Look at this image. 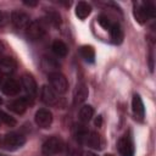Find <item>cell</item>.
I'll use <instances>...</instances> for the list:
<instances>
[{"label":"cell","mask_w":156,"mask_h":156,"mask_svg":"<svg viewBox=\"0 0 156 156\" xmlns=\"http://www.w3.org/2000/svg\"><path fill=\"white\" fill-rule=\"evenodd\" d=\"M46 20L49 23H51L54 27H58L61 23V16L56 11H49L46 13Z\"/></svg>","instance_id":"cell-25"},{"label":"cell","mask_w":156,"mask_h":156,"mask_svg":"<svg viewBox=\"0 0 156 156\" xmlns=\"http://www.w3.org/2000/svg\"><path fill=\"white\" fill-rule=\"evenodd\" d=\"M51 49H52V51H54L57 56H60V57H65V56L67 55V52H68L67 45H66L63 41H61V40H55V41L52 43V45H51Z\"/></svg>","instance_id":"cell-23"},{"label":"cell","mask_w":156,"mask_h":156,"mask_svg":"<svg viewBox=\"0 0 156 156\" xmlns=\"http://www.w3.org/2000/svg\"><path fill=\"white\" fill-rule=\"evenodd\" d=\"M79 54L84 58V61H87L89 63H93L95 61V50L90 45H83V46H80Z\"/></svg>","instance_id":"cell-20"},{"label":"cell","mask_w":156,"mask_h":156,"mask_svg":"<svg viewBox=\"0 0 156 156\" xmlns=\"http://www.w3.org/2000/svg\"><path fill=\"white\" fill-rule=\"evenodd\" d=\"M98 22H99V24H100L102 28H105V29H110L111 26H112V23H113V22H111V20H110L106 15H100V16L98 17Z\"/></svg>","instance_id":"cell-26"},{"label":"cell","mask_w":156,"mask_h":156,"mask_svg":"<svg viewBox=\"0 0 156 156\" xmlns=\"http://www.w3.org/2000/svg\"><path fill=\"white\" fill-rule=\"evenodd\" d=\"M7 126V127H13L16 126V119L13 117H11L10 115H7L6 112L0 110V126Z\"/></svg>","instance_id":"cell-24"},{"label":"cell","mask_w":156,"mask_h":156,"mask_svg":"<svg viewBox=\"0 0 156 156\" xmlns=\"http://www.w3.org/2000/svg\"><path fill=\"white\" fill-rule=\"evenodd\" d=\"M23 4L24 5H27V6H37L38 5V1H23Z\"/></svg>","instance_id":"cell-29"},{"label":"cell","mask_w":156,"mask_h":156,"mask_svg":"<svg viewBox=\"0 0 156 156\" xmlns=\"http://www.w3.org/2000/svg\"><path fill=\"white\" fill-rule=\"evenodd\" d=\"M30 104H32V98L30 96H23V98H20V99H16V100L9 102L7 107L12 112H15L17 115H22V113H24V111L27 110V107Z\"/></svg>","instance_id":"cell-8"},{"label":"cell","mask_w":156,"mask_h":156,"mask_svg":"<svg viewBox=\"0 0 156 156\" xmlns=\"http://www.w3.org/2000/svg\"><path fill=\"white\" fill-rule=\"evenodd\" d=\"M89 134V130L83 126V124H77L74 126V129H73V135L76 138V140L80 144H85V140H87V136Z\"/></svg>","instance_id":"cell-19"},{"label":"cell","mask_w":156,"mask_h":156,"mask_svg":"<svg viewBox=\"0 0 156 156\" xmlns=\"http://www.w3.org/2000/svg\"><path fill=\"white\" fill-rule=\"evenodd\" d=\"M58 67H60V65H58V62L55 58H52L50 56H44L41 58V68L45 72H48L49 74L54 73V72H58L57 71Z\"/></svg>","instance_id":"cell-16"},{"label":"cell","mask_w":156,"mask_h":156,"mask_svg":"<svg viewBox=\"0 0 156 156\" xmlns=\"http://www.w3.org/2000/svg\"><path fill=\"white\" fill-rule=\"evenodd\" d=\"M35 123L40 128H49L52 123V113L46 108H40L35 112Z\"/></svg>","instance_id":"cell-10"},{"label":"cell","mask_w":156,"mask_h":156,"mask_svg":"<svg viewBox=\"0 0 156 156\" xmlns=\"http://www.w3.org/2000/svg\"><path fill=\"white\" fill-rule=\"evenodd\" d=\"M88 156H98V155H95V154H91V152H89V154H88Z\"/></svg>","instance_id":"cell-32"},{"label":"cell","mask_w":156,"mask_h":156,"mask_svg":"<svg viewBox=\"0 0 156 156\" xmlns=\"http://www.w3.org/2000/svg\"><path fill=\"white\" fill-rule=\"evenodd\" d=\"M21 87L26 91V94L28 96H30V98H33L37 94V82L28 73L22 76V78H21Z\"/></svg>","instance_id":"cell-11"},{"label":"cell","mask_w":156,"mask_h":156,"mask_svg":"<svg viewBox=\"0 0 156 156\" xmlns=\"http://www.w3.org/2000/svg\"><path fill=\"white\" fill-rule=\"evenodd\" d=\"M1 80H2V76L0 74V84H1Z\"/></svg>","instance_id":"cell-33"},{"label":"cell","mask_w":156,"mask_h":156,"mask_svg":"<svg viewBox=\"0 0 156 156\" xmlns=\"http://www.w3.org/2000/svg\"><path fill=\"white\" fill-rule=\"evenodd\" d=\"M85 144L93 149H101V138L96 132H89Z\"/></svg>","instance_id":"cell-21"},{"label":"cell","mask_w":156,"mask_h":156,"mask_svg":"<svg viewBox=\"0 0 156 156\" xmlns=\"http://www.w3.org/2000/svg\"><path fill=\"white\" fill-rule=\"evenodd\" d=\"M1 104H2V99L0 98V105H1Z\"/></svg>","instance_id":"cell-35"},{"label":"cell","mask_w":156,"mask_h":156,"mask_svg":"<svg viewBox=\"0 0 156 156\" xmlns=\"http://www.w3.org/2000/svg\"><path fill=\"white\" fill-rule=\"evenodd\" d=\"M94 116V108L90 105H84L79 110V119L83 123H88Z\"/></svg>","instance_id":"cell-22"},{"label":"cell","mask_w":156,"mask_h":156,"mask_svg":"<svg viewBox=\"0 0 156 156\" xmlns=\"http://www.w3.org/2000/svg\"><path fill=\"white\" fill-rule=\"evenodd\" d=\"M2 52H4V45H2V43L0 41V58H1V55H2Z\"/></svg>","instance_id":"cell-31"},{"label":"cell","mask_w":156,"mask_h":156,"mask_svg":"<svg viewBox=\"0 0 156 156\" xmlns=\"http://www.w3.org/2000/svg\"><path fill=\"white\" fill-rule=\"evenodd\" d=\"M117 149L121 156H134V144L129 134H124L117 143Z\"/></svg>","instance_id":"cell-6"},{"label":"cell","mask_w":156,"mask_h":156,"mask_svg":"<svg viewBox=\"0 0 156 156\" xmlns=\"http://www.w3.org/2000/svg\"><path fill=\"white\" fill-rule=\"evenodd\" d=\"M49 83L50 87L57 93V94H65L68 89V82L67 78L60 73V72H54L49 74Z\"/></svg>","instance_id":"cell-3"},{"label":"cell","mask_w":156,"mask_h":156,"mask_svg":"<svg viewBox=\"0 0 156 156\" xmlns=\"http://www.w3.org/2000/svg\"><path fill=\"white\" fill-rule=\"evenodd\" d=\"M65 147V144L62 141L61 138L58 136H51L49 139H46L43 144V152L48 156L50 155H55V154H58L63 150Z\"/></svg>","instance_id":"cell-4"},{"label":"cell","mask_w":156,"mask_h":156,"mask_svg":"<svg viewBox=\"0 0 156 156\" xmlns=\"http://www.w3.org/2000/svg\"><path fill=\"white\" fill-rule=\"evenodd\" d=\"M7 22H9V16H7V13L0 10V27L6 26Z\"/></svg>","instance_id":"cell-27"},{"label":"cell","mask_w":156,"mask_h":156,"mask_svg":"<svg viewBox=\"0 0 156 156\" xmlns=\"http://www.w3.org/2000/svg\"><path fill=\"white\" fill-rule=\"evenodd\" d=\"M67 156H80V151L74 146H69L67 151Z\"/></svg>","instance_id":"cell-28"},{"label":"cell","mask_w":156,"mask_h":156,"mask_svg":"<svg viewBox=\"0 0 156 156\" xmlns=\"http://www.w3.org/2000/svg\"><path fill=\"white\" fill-rule=\"evenodd\" d=\"M11 22L18 30H27L30 24V17L22 11H13L11 13Z\"/></svg>","instance_id":"cell-7"},{"label":"cell","mask_w":156,"mask_h":156,"mask_svg":"<svg viewBox=\"0 0 156 156\" xmlns=\"http://www.w3.org/2000/svg\"><path fill=\"white\" fill-rule=\"evenodd\" d=\"M108 30H110V34H111V39L115 44H121L123 41V29L119 26V23L113 22Z\"/></svg>","instance_id":"cell-17"},{"label":"cell","mask_w":156,"mask_h":156,"mask_svg":"<svg viewBox=\"0 0 156 156\" xmlns=\"http://www.w3.org/2000/svg\"><path fill=\"white\" fill-rule=\"evenodd\" d=\"M101 122H102V118H101V116H98V118L95 119V124H96L98 127H100V126H101Z\"/></svg>","instance_id":"cell-30"},{"label":"cell","mask_w":156,"mask_h":156,"mask_svg":"<svg viewBox=\"0 0 156 156\" xmlns=\"http://www.w3.org/2000/svg\"><path fill=\"white\" fill-rule=\"evenodd\" d=\"M132 110L134 113V117L139 121H143L144 116H145V107L143 104L141 98L138 94L133 95V100H132Z\"/></svg>","instance_id":"cell-13"},{"label":"cell","mask_w":156,"mask_h":156,"mask_svg":"<svg viewBox=\"0 0 156 156\" xmlns=\"http://www.w3.org/2000/svg\"><path fill=\"white\" fill-rule=\"evenodd\" d=\"M105 156H113V155H111V154H106Z\"/></svg>","instance_id":"cell-34"},{"label":"cell","mask_w":156,"mask_h":156,"mask_svg":"<svg viewBox=\"0 0 156 156\" xmlns=\"http://www.w3.org/2000/svg\"><path fill=\"white\" fill-rule=\"evenodd\" d=\"M41 100L46 105L50 106H56L60 104V98L58 94L50 87V85H44L41 88Z\"/></svg>","instance_id":"cell-9"},{"label":"cell","mask_w":156,"mask_h":156,"mask_svg":"<svg viewBox=\"0 0 156 156\" xmlns=\"http://www.w3.org/2000/svg\"><path fill=\"white\" fill-rule=\"evenodd\" d=\"M1 90L7 96H15V95H17L20 93L21 85H20V83L17 80H15L12 78H9L7 80L4 82L2 87H1Z\"/></svg>","instance_id":"cell-14"},{"label":"cell","mask_w":156,"mask_h":156,"mask_svg":"<svg viewBox=\"0 0 156 156\" xmlns=\"http://www.w3.org/2000/svg\"><path fill=\"white\" fill-rule=\"evenodd\" d=\"M24 143H26L24 135L16 133V132H11L5 135H0V147L4 150L15 151V150L20 149L21 146H23Z\"/></svg>","instance_id":"cell-2"},{"label":"cell","mask_w":156,"mask_h":156,"mask_svg":"<svg viewBox=\"0 0 156 156\" xmlns=\"http://www.w3.org/2000/svg\"><path fill=\"white\" fill-rule=\"evenodd\" d=\"M91 13V6L85 1H79L76 5V15L79 20H85Z\"/></svg>","instance_id":"cell-18"},{"label":"cell","mask_w":156,"mask_h":156,"mask_svg":"<svg viewBox=\"0 0 156 156\" xmlns=\"http://www.w3.org/2000/svg\"><path fill=\"white\" fill-rule=\"evenodd\" d=\"M17 63L12 57L0 58V74H12L16 71Z\"/></svg>","instance_id":"cell-15"},{"label":"cell","mask_w":156,"mask_h":156,"mask_svg":"<svg viewBox=\"0 0 156 156\" xmlns=\"http://www.w3.org/2000/svg\"><path fill=\"white\" fill-rule=\"evenodd\" d=\"M88 95H89L88 87L84 83H78L77 87L74 88V91H73V104L79 105V104L84 102L87 100Z\"/></svg>","instance_id":"cell-12"},{"label":"cell","mask_w":156,"mask_h":156,"mask_svg":"<svg viewBox=\"0 0 156 156\" xmlns=\"http://www.w3.org/2000/svg\"><path fill=\"white\" fill-rule=\"evenodd\" d=\"M134 17L139 23H146L150 18L155 17V5L152 1H134Z\"/></svg>","instance_id":"cell-1"},{"label":"cell","mask_w":156,"mask_h":156,"mask_svg":"<svg viewBox=\"0 0 156 156\" xmlns=\"http://www.w3.org/2000/svg\"><path fill=\"white\" fill-rule=\"evenodd\" d=\"M46 32V26L44 23V21L41 20H37V21H33L30 22V24L28 26L26 33H27V37L29 40H38L40 39Z\"/></svg>","instance_id":"cell-5"}]
</instances>
